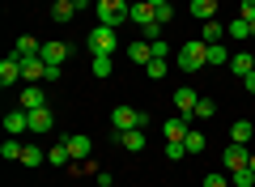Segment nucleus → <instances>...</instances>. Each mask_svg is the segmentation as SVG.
Returning a JSON list of instances; mask_svg holds the SVG:
<instances>
[{
  "instance_id": "f257e3e1",
  "label": "nucleus",
  "mask_w": 255,
  "mask_h": 187,
  "mask_svg": "<svg viewBox=\"0 0 255 187\" xmlns=\"http://www.w3.org/2000/svg\"><path fill=\"white\" fill-rule=\"evenodd\" d=\"M204 64H209V43L191 38V43L179 47V68H183V72H200Z\"/></svg>"
},
{
  "instance_id": "f03ea898",
  "label": "nucleus",
  "mask_w": 255,
  "mask_h": 187,
  "mask_svg": "<svg viewBox=\"0 0 255 187\" xmlns=\"http://www.w3.org/2000/svg\"><path fill=\"white\" fill-rule=\"evenodd\" d=\"M85 47H90V55H115V47H119L115 26H94L90 38H85Z\"/></svg>"
},
{
  "instance_id": "7ed1b4c3",
  "label": "nucleus",
  "mask_w": 255,
  "mask_h": 187,
  "mask_svg": "<svg viewBox=\"0 0 255 187\" xmlns=\"http://www.w3.org/2000/svg\"><path fill=\"white\" fill-rule=\"evenodd\" d=\"M94 9H98V26H119V21H128L132 4L128 0H94Z\"/></svg>"
},
{
  "instance_id": "20e7f679",
  "label": "nucleus",
  "mask_w": 255,
  "mask_h": 187,
  "mask_svg": "<svg viewBox=\"0 0 255 187\" xmlns=\"http://www.w3.org/2000/svg\"><path fill=\"white\" fill-rule=\"evenodd\" d=\"M140 119H145V111H136V107H115V111H111V128H115V132L140 128Z\"/></svg>"
},
{
  "instance_id": "39448f33",
  "label": "nucleus",
  "mask_w": 255,
  "mask_h": 187,
  "mask_svg": "<svg viewBox=\"0 0 255 187\" xmlns=\"http://www.w3.org/2000/svg\"><path fill=\"white\" fill-rule=\"evenodd\" d=\"M170 98H174V111H179L183 119H191V115H196V102H200V94H196L191 85H179V89L170 94Z\"/></svg>"
},
{
  "instance_id": "423d86ee",
  "label": "nucleus",
  "mask_w": 255,
  "mask_h": 187,
  "mask_svg": "<svg viewBox=\"0 0 255 187\" xmlns=\"http://www.w3.org/2000/svg\"><path fill=\"white\" fill-rule=\"evenodd\" d=\"M221 166L234 175V170L251 166V153H247V145H226V153H221Z\"/></svg>"
},
{
  "instance_id": "0eeeda50",
  "label": "nucleus",
  "mask_w": 255,
  "mask_h": 187,
  "mask_svg": "<svg viewBox=\"0 0 255 187\" xmlns=\"http://www.w3.org/2000/svg\"><path fill=\"white\" fill-rule=\"evenodd\" d=\"M17 81H26V77H21V55L13 51L9 60H0V85L9 89V85H17Z\"/></svg>"
},
{
  "instance_id": "6e6552de",
  "label": "nucleus",
  "mask_w": 255,
  "mask_h": 187,
  "mask_svg": "<svg viewBox=\"0 0 255 187\" xmlns=\"http://www.w3.org/2000/svg\"><path fill=\"white\" fill-rule=\"evenodd\" d=\"M128 21H136L140 30H149V26H157V9L149 4V0H136V4H132V13H128Z\"/></svg>"
},
{
  "instance_id": "1a4fd4ad",
  "label": "nucleus",
  "mask_w": 255,
  "mask_h": 187,
  "mask_svg": "<svg viewBox=\"0 0 255 187\" xmlns=\"http://www.w3.org/2000/svg\"><path fill=\"white\" fill-rule=\"evenodd\" d=\"M64 145H68L73 162H85V158H90V149H94V141H90L85 132H73V136H64Z\"/></svg>"
},
{
  "instance_id": "9d476101",
  "label": "nucleus",
  "mask_w": 255,
  "mask_h": 187,
  "mask_svg": "<svg viewBox=\"0 0 255 187\" xmlns=\"http://www.w3.org/2000/svg\"><path fill=\"white\" fill-rule=\"evenodd\" d=\"M51 128H55V115H51V111H47V107L30 111V132H34V136H47V132H51Z\"/></svg>"
},
{
  "instance_id": "9b49d317",
  "label": "nucleus",
  "mask_w": 255,
  "mask_h": 187,
  "mask_svg": "<svg viewBox=\"0 0 255 187\" xmlns=\"http://www.w3.org/2000/svg\"><path fill=\"white\" fill-rule=\"evenodd\" d=\"M115 141L124 145L128 153H140V149H145V128H128V132H115Z\"/></svg>"
},
{
  "instance_id": "f8f14e48",
  "label": "nucleus",
  "mask_w": 255,
  "mask_h": 187,
  "mask_svg": "<svg viewBox=\"0 0 255 187\" xmlns=\"http://www.w3.org/2000/svg\"><path fill=\"white\" fill-rule=\"evenodd\" d=\"M230 72L247 81V77L255 72V55H247V51H234V55H230Z\"/></svg>"
},
{
  "instance_id": "ddd939ff",
  "label": "nucleus",
  "mask_w": 255,
  "mask_h": 187,
  "mask_svg": "<svg viewBox=\"0 0 255 187\" xmlns=\"http://www.w3.org/2000/svg\"><path fill=\"white\" fill-rule=\"evenodd\" d=\"M4 128H9V136H21V132H30V111H9L4 115Z\"/></svg>"
},
{
  "instance_id": "4468645a",
  "label": "nucleus",
  "mask_w": 255,
  "mask_h": 187,
  "mask_svg": "<svg viewBox=\"0 0 255 187\" xmlns=\"http://www.w3.org/2000/svg\"><path fill=\"white\" fill-rule=\"evenodd\" d=\"M162 132H166V141H183V136L191 132V119L174 115V119H166V124H162Z\"/></svg>"
},
{
  "instance_id": "2eb2a0df",
  "label": "nucleus",
  "mask_w": 255,
  "mask_h": 187,
  "mask_svg": "<svg viewBox=\"0 0 255 187\" xmlns=\"http://www.w3.org/2000/svg\"><path fill=\"white\" fill-rule=\"evenodd\" d=\"M13 51H17L21 60H38V55H43V43H38V38H30V34H21Z\"/></svg>"
},
{
  "instance_id": "dca6fc26",
  "label": "nucleus",
  "mask_w": 255,
  "mask_h": 187,
  "mask_svg": "<svg viewBox=\"0 0 255 187\" xmlns=\"http://www.w3.org/2000/svg\"><path fill=\"white\" fill-rule=\"evenodd\" d=\"M43 60H47V64H64V60H68V43H60V38L43 43Z\"/></svg>"
},
{
  "instance_id": "f3484780",
  "label": "nucleus",
  "mask_w": 255,
  "mask_h": 187,
  "mask_svg": "<svg viewBox=\"0 0 255 187\" xmlns=\"http://www.w3.org/2000/svg\"><path fill=\"white\" fill-rule=\"evenodd\" d=\"M128 60H136L140 68H145V64L153 60V43H149V38H140V43H132V47H128Z\"/></svg>"
},
{
  "instance_id": "a211bd4d",
  "label": "nucleus",
  "mask_w": 255,
  "mask_h": 187,
  "mask_svg": "<svg viewBox=\"0 0 255 187\" xmlns=\"http://www.w3.org/2000/svg\"><path fill=\"white\" fill-rule=\"evenodd\" d=\"M221 38H226V26H221V21L217 17H213V21H204V26H200V43H221Z\"/></svg>"
},
{
  "instance_id": "6ab92c4d",
  "label": "nucleus",
  "mask_w": 255,
  "mask_h": 187,
  "mask_svg": "<svg viewBox=\"0 0 255 187\" xmlns=\"http://www.w3.org/2000/svg\"><path fill=\"white\" fill-rule=\"evenodd\" d=\"M255 136V124H247V119H238L234 128H230V145H247Z\"/></svg>"
},
{
  "instance_id": "aec40b11",
  "label": "nucleus",
  "mask_w": 255,
  "mask_h": 187,
  "mask_svg": "<svg viewBox=\"0 0 255 187\" xmlns=\"http://www.w3.org/2000/svg\"><path fill=\"white\" fill-rule=\"evenodd\" d=\"M51 17L60 21V26H68V21L77 17V4H68V0H55V4H51Z\"/></svg>"
},
{
  "instance_id": "412c9836",
  "label": "nucleus",
  "mask_w": 255,
  "mask_h": 187,
  "mask_svg": "<svg viewBox=\"0 0 255 187\" xmlns=\"http://www.w3.org/2000/svg\"><path fill=\"white\" fill-rule=\"evenodd\" d=\"M38 107H43V89L26 85V89H21V111H38Z\"/></svg>"
},
{
  "instance_id": "4be33fe9",
  "label": "nucleus",
  "mask_w": 255,
  "mask_h": 187,
  "mask_svg": "<svg viewBox=\"0 0 255 187\" xmlns=\"http://www.w3.org/2000/svg\"><path fill=\"white\" fill-rule=\"evenodd\" d=\"M213 13H217V0H191V17L213 21Z\"/></svg>"
},
{
  "instance_id": "5701e85b",
  "label": "nucleus",
  "mask_w": 255,
  "mask_h": 187,
  "mask_svg": "<svg viewBox=\"0 0 255 187\" xmlns=\"http://www.w3.org/2000/svg\"><path fill=\"white\" fill-rule=\"evenodd\" d=\"M47 162H51V166H68V162H73V153H68V145H51V153H47Z\"/></svg>"
},
{
  "instance_id": "b1692460",
  "label": "nucleus",
  "mask_w": 255,
  "mask_h": 187,
  "mask_svg": "<svg viewBox=\"0 0 255 187\" xmlns=\"http://www.w3.org/2000/svg\"><path fill=\"white\" fill-rule=\"evenodd\" d=\"M183 149H187V153H204V132H200V128H191V132L183 136Z\"/></svg>"
},
{
  "instance_id": "393cba45",
  "label": "nucleus",
  "mask_w": 255,
  "mask_h": 187,
  "mask_svg": "<svg viewBox=\"0 0 255 187\" xmlns=\"http://www.w3.org/2000/svg\"><path fill=\"white\" fill-rule=\"evenodd\" d=\"M21 149H26V145H21L17 136H9V141L0 145V153H4V162H21Z\"/></svg>"
},
{
  "instance_id": "a878e982",
  "label": "nucleus",
  "mask_w": 255,
  "mask_h": 187,
  "mask_svg": "<svg viewBox=\"0 0 255 187\" xmlns=\"http://www.w3.org/2000/svg\"><path fill=\"white\" fill-rule=\"evenodd\" d=\"M226 34H230V38H243V43H247V38H251V21H243V17H238V21H230V26H226Z\"/></svg>"
},
{
  "instance_id": "bb28decb",
  "label": "nucleus",
  "mask_w": 255,
  "mask_h": 187,
  "mask_svg": "<svg viewBox=\"0 0 255 187\" xmlns=\"http://www.w3.org/2000/svg\"><path fill=\"white\" fill-rule=\"evenodd\" d=\"M21 166H43V149L38 145H26L21 149Z\"/></svg>"
},
{
  "instance_id": "cd10ccee",
  "label": "nucleus",
  "mask_w": 255,
  "mask_h": 187,
  "mask_svg": "<svg viewBox=\"0 0 255 187\" xmlns=\"http://www.w3.org/2000/svg\"><path fill=\"white\" fill-rule=\"evenodd\" d=\"M213 115H217V102H213V98H200V102H196V115H191V119H213Z\"/></svg>"
},
{
  "instance_id": "c85d7f7f",
  "label": "nucleus",
  "mask_w": 255,
  "mask_h": 187,
  "mask_svg": "<svg viewBox=\"0 0 255 187\" xmlns=\"http://www.w3.org/2000/svg\"><path fill=\"white\" fill-rule=\"evenodd\" d=\"M145 72H149V81H162L166 72H170V64H166V60H149V64H145Z\"/></svg>"
},
{
  "instance_id": "c756f323",
  "label": "nucleus",
  "mask_w": 255,
  "mask_h": 187,
  "mask_svg": "<svg viewBox=\"0 0 255 187\" xmlns=\"http://www.w3.org/2000/svg\"><path fill=\"white\" fill-rule=\"evenodd\" d=\"M230 183H234V187H251V183H255V170H251V166L234 170V175H230Z\"/></svg>"
},
{
  "instance_id": "7c9ffc66",
  "label": "nucleus",
  "mask_w": 255,
  "mask_h": 187,
  "mask_svg": "<svg viewBox=\"0 0 255 187\" xmlns=\"http://www.w3.org/2000/svg\"><path fill=\"white\" fill-rule=\"evenodd\" d=\"M90 68H94V77H111V55H94V64H90Z\"/></svg>"
},
{
  "instance_id": "2f4dec72",
  "label": "nucleus",
  "mask_w": 255,
  "mask_h": 187,
  "mask_svg": "<svg viewBox=\"0 0 255 187\" xmlns=\"http://www.w3.org/2000/svg\"><path fill=\"white\" fill-rule=\"evenodd\" d=\"M209 64H230V51H226V43H213V47H209Z\"/></svg>"
},
{
  "instance_id": "473e14b6",
  "label": "nucleus",
  "mask_w": 255,
  "mask_h": 187,
  "mask_svg": "<svg viewBox=\"0 0 255 187\" xmlns=\"http://www.w3.org/2000/svg\"><path fill=\"white\" fill-rule=\"evenodd\" d=\"M166 158H170V162H183V158H187L183 141H166Z\"/></svg>"
},
{
  "instance_id": "72a5a7b5",
  "label": "nucleus",
  "mask_w": 255,
  "mask_h": 187,
  "mask_svg": "<svg viewBox=\"0 0 255 187\" xmlns=\"http://www.w3.org/2000/svg\"><path fill=\"white\" fill-rule=\"evenodd\" d=\"M204 187H234V183H230L221 170H209V175H204Z\"/></svg>"
},
{
  "instance_id": "f704fd0d",
  "label": "nucleus",
  "mask_w": 255,
  "mask_h": 187,
  "mask_svg": "<svg viewBox=\"0 0 255 187\" xmlns=\"http://www.w3.org/2000/svg\"><path fill=\"white\" fill-rule=\"evenodd\" d=\"M238 17H243V21H255V0H243V4H238Z\"/></svg>"
},
{
  "instance_id": "c9c22d12",
  "label": "nucleus",
  "mask_w": 255,
  "mask_h": 187,
  "mask_svg": "<svg viewBox=\"0 0 255 187\" xmlns=\"http://www.w3.org/2000/svg\"><path fill=\"white\" fill-rule=\"evenodd\" d=\"M166 55H170V43L166 38H153V60H166Z\"/></svg>"
},
{
  "instance_id": "e433bc0d",
  "label": "nucleus",
  "mask_w": 255,
  "mask_h": 187,
  "mask_svg": "<svg viewBox=\"0 0 255 187\" xmlns=\"http://www.w3.org/2000/svg\"><path fill=\"white\" fill-rule=\"evenodd\" d=\"M170 21H174V9H170V4H162V9H157V26H170Z\"/></svg>"
},
{
  "instance_id": "4c0bfd02",
  "label": "nucleus",
  "mask_w": 255,
  "mask_h": 187,
  "mask_svg": "<svg viewBox=\"0 0 255 187\" xmlns=\"http://www.w3.org/2000/svg\"><path fill=\"white\" fill-rule=\"evenodd\" d=\"M68 4H77V13H81V9H90V0H68Z\"/></svg>"
},
{
  "instance_id": "58836bf2",
  "label": "nucleus",
  "mask_w": 255,
  "mask_h": 187,
  "mask_svg": "<svg viewBox=\"0 0 255 187\" xmlns=\"http://www.w3.org/2000/svg\"><path fill=\"white\" fill-rule=\"evenodd\" d=\"M247 89H251V94H255V72H251V77H247Z\"/></svg>"
},
{
  "instance_id": "ea45409f",
  "label": "nucleus",
  "mask_w": 255,
  "mask_h": 187,
  "mask_svg": "<svg viewBox=\"0 0 255 187\" xmlns=\"http://www.w3.org/2000/svg\"><path fill=\"white\" fill-rule=\"evenodd\" d=\"M149 4H153V9H162V4H170V0H149Z\"/></svg>"
},
{
  "instance_id": "a19ab883",
  "label": "nucleus",
  "mask_w": 255,
  "mask_h": 187,
  "mask_svg": "<svg viewBox=\"0 0 255 187\" xmlns=\"http://www.w3.org/2000/svg\"><path fill=\"white\" fill-rule=\"evenodd\" d=\"M251 38H255V21H251Z\"/></svg>"
},
{
  "instance_id": "79ce46f5",
  "label": "nucleus",
  "mask_w": 255,
  "mask_h": 187,
  "mask_svg": "<svg viewBox=\"0 0 255 187\" xmlns=\"http://www.w3.org/2000/svg\"><path fill=\"white\" fill-rule=\"evenodd\" d=\"M251 170H255V153H251Z\"/></svg>"
},
{
  "instance_id": "37998d69",
  "label": "nucleus",
  "mask_w": 255,
  "mask_h": 187,
  "mask_svg": "<svg viewBox=\"0 0 255 187\" xmlns=\"http://www.w3.org/2000/svg\"><path fill=\"white\" fill-rule=\"evenodd\" d=\"M128 4H136V0H128Z\"/></svg>"
},
{
  "instance_id": "c03bdc74",
  "label": "nucleus",
  "mask_w": 255,
  "mask_h": 187,
  "mask_svg": "<svg viewBox=\"0 0 255 187\" xmlns=\"http://www.w3.org/2000/svg\"><path fill=\"white\" fill-rule=\"evenodd\" d=\"M107 187H115V183H107Z\"/></svg>"
},
{
  "instance_id": "a18cd8bd",
  "label": "nucleus",
  "mask_w": 255,
  "mask_h": 187,
  "mask_svg": "<svg viewBox=\"0 0 255 187\" xmlns=\"http://www.w3.org/2000/svg\"><path fill=\"white\" fill-rule=\"evenodd\" d=\"M217 4H221V0H217Z\"/></svg>"
}]
</instances>
